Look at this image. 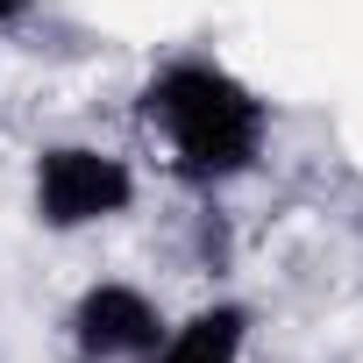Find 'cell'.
<instances>
[{
	"label": "cell",
	"mask_w": 363,
	"mask_h": 363,
	"mask_svg": "<svg viewBox=\"0 0 363 363\" xmlns=\"http://www.w3.org/2000/svg\"><path fill=\"white\" fill-rule=\"evenodd\" d=\"M29 22H36V0H0V36H15Z\"/></svg>",
	"instance_id": "5"
},
{
	"label": "cell",
	"mask_w": 363,
	"mask_h": 363,
	"mask_svg": "<svg viewBox=\"0 0 363 363\" xmlns=\"http://www.w3.org/2000/svg\"><path fill=\"white\" fill-rule=\"evenodd\" d=\"M135 121L164 150V171L193 193H228L264 171L278 114L214 50H171L135 86Z\"/></svg>",
	"instance_id": "1"
},
{
	"label": "cell",
	"mask_w": 363,
	"mask_h": 363,
	"mask_svg": "<svg viewBox=\"0 0 363 363\" xmlns=\"http://www.w3.org/2000/svg\"><path fill=\"white\" fill-rule=\"evenodd\" d=\"M143 200V178L121 150L107 143H79V135H57V143H36L29 150V221L43 235H86V228H107L121 214H135Z\"/></svg>",
	"instance_id": "2"
},
{
	"label": "cell",
	"mask_w": 363,
	"mask_h": 363,
	"mask_svg": "<svg viewBox=\"0 0 363 363\" xmlns=\"http://www.w3.org/2000/svg\"><path fill=\"white\" fill-rule=\"evenodd\" d=\"M250 328H257V313L242 299H207L186 320H171V335L143 363H250Z\"/></svg>",
	"instance_id": "4"
},
{
	"label": "cell",
	"mask_w": 363,
	"mask_h": 363,
	"mask_svg": "<svg viewBox=\"0 0 363 363\" xmlns=\"http://www.w3.org/2000/svg\"><path fill=\"white\" fill-rule=\"evenodd\" d=\"M171 335V313L135 278H93L65 306V349L72 363H143Z\"/></svg>",
	"instance_id": "3"
}]
</instances>
